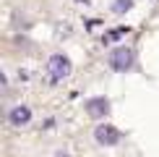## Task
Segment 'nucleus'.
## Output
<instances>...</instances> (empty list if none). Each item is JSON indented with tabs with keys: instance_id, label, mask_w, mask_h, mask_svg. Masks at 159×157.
I'll use <instances>...</instances> for the list:
<instances>
[{
	"instance_id": "1",
	"label": "nucleus",
	"mask_w": 159,
	"mask_h": 157,
	"mask_svg": "<svg viewBox=\"0 0 159 157\" xmlns=\"http://www.w3.org/2000/svg\"><path fill=\"white\" fill-rule=\"evenodd\" d=\"M107 63H110V68H112V71H117V74H125V71L133 68V63H136V52L130 50V47H115V50L110 52Z\"/></svg>"
},
{
	"instance_id": "2",
	"label": "nucleus",
	"mask_w": 159,
	"mask_h": 157,
	"mask_svg": "<svg viewBox=\"0 0 159 157\" xmlns=\"http://www.w3.org/2000/svg\"><path fill=\"white\" fill-rule=\"evenodd\" d=\"M70 60L65 55H60V52H55V55H50V60H47V74L52 81H63V78H68L70 76Z\"/></svg>"
},
{
	"instance_id": "3",
	"label": "nucleus",
	"mask_w": 159,
	"mask_h": 157,
	"mask_svg": "<svg viewBox=\"0 0 159 157\" xmlns=\"http://www.w3.org/2000/svg\"><path fill=\"white\" fill-rule=\"evenodd\" d=\"M94 141L99 147H115V144L120 141V131L115 126H110V123H99L94 128Z\"/></svg>"
},
{
	"instance_id": "4",
	"label": "nucleus",
	"mask_w": 159,
	"mask_h": 157,
	"mask_svg": "<svg viewBox=\"0 0 159 157\" xmlns=\"http://www.w3.org/2000/svg\"><path fill=\"white\" fill-rule=\"evenodd\" d=\"M86 113H89L91 118H104V115H110V102H107V97H89V100H86Z\"/></svg>"
},
{
	"instance_id": "5",
	"label": "nucleus",
	"mask_w": 159,
	"mask_h": 157,
	"mask_svg": "<svg viewBox=\"0 0 159 157\" xmlns=\"http://www.w3.org/2000/svg\"><path fill=\"white\" fill-rule=\"evenodd\" d=\"M29 121H31V107H26V105L11 107V113H8V123L11 126H26Z\"/></svg>"
},
{
	"instance_id": "6",
	"label": "nucleus",
	"mask_w": 159,
	"mask_h": 157,
	"mask_svg": "<svg viewBox=\"0 0 159 157\" xmlns=\"http://www.w3.org/2000/svg\"><path fill=\"white\" fill-rule=\"evenodd\" d=\"M130 8H133V0H115L112 3V11L115 13H128Z\"/></svg>"
},
{
	"instance_id": "7",
	"label": "nucleus",
	"mask_w": 159,
	"mask_h": 157,
	"mask_svg": "<svg viewBox=\"0 0 159 157\" xmlns=\"http://www.w3.org/2000/svg\"><path fill=\"white\" fill-rule=\"evenodd\" d=\"M125 34H128V29H125V26H117V29H112L110 34H104V42H115V39H120Z\"/></svg>"
},
{
	"instance_id": "8",
	"label": "nucleus",
	"mask_w": 159,
	"mask_h": 157,
	"mask_svg": "<svg viewBox=\"0 0 159 157\" xmlns=\"http://www.w3.org/2000/svg\"><path fill=\"white\" fill-rule=\"evenodd\" d=\"M55 157H68V155H65V152H57V155H55Z\"/></svg>"
}]
</instances>
